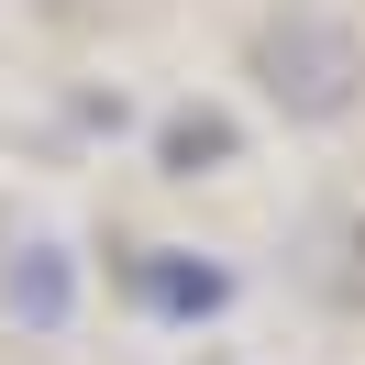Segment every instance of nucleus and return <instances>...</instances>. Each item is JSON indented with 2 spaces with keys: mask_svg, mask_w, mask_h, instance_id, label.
<instances>
[{
  "mask_svg": "<svg viewBox=\"0 0 365 365\" xmlns=\"http://www.w3.org/2000/svg\"><path fill=\"white\" fill-rule=\"evenodd\" d=\"M11 310H23L34 332L67 321V255H56V244H23V255H11Z\"/></svg>",
  "mask_w": 365,
  "mask_h": 365,
  "instance_id": "7ed1b4c3",
  "label": "nucleus"
},
{
  "mask_svg": "<svg viewBox=\"0 0 365 365\" xmlns=\"http://www.w3.org/2000/svg\"><path fill=\"white\" fill-rule=\"evenodd\" d=\"M232 155V122L222 111H178L166 122V166H178V178H200V166H222Z\"/></svg>",
  "mask_w": 365,
  "mask_h": 365,
  "instance_id": "20e7f679",
  "label": "nucleus"
},
{
  "mask_svg": "<svg viewBox=\"0 0 365 365\" xmlns=\"http://www.w3.org/2000/svg\"><path fill=\"white\" fill-rule=\"evenodd\" d=\"M133 299L144 310H166V321H200V310H222V266H200V255H133Z\"/></svg>",
  "mask_w": 365,
  "mask_h": 365,
  "instance_id": "f03ea898",
  "label": "nucleus"
},
{
  "mask_svg": "<svg viewBox=\"0 0 365 365\" xmlns=\"http://www.w3.org/2000/svg\"><path fill=\"white\" fill-rule=\"evenodd\" d=\"M255 78H266V100L288 122H343L365 89V45L343 11H321V0H288L266 34H255Z\"/></svg>",
  "mask_w": 365,
  "mask_h": 365,
  "instance_id": "f257e3e1",
  "label": "nucleus"
}]
</instances>
